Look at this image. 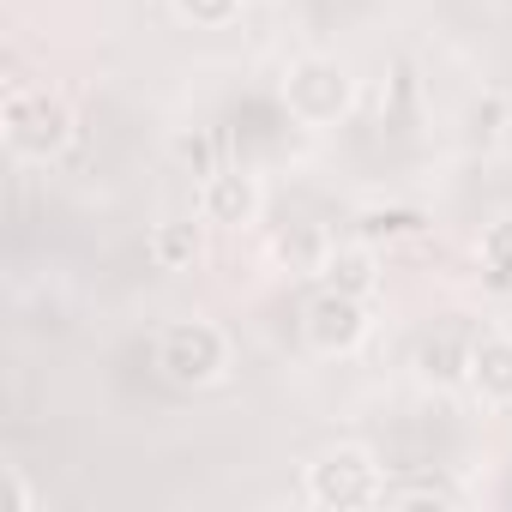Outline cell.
Returning a JSON list of instances; mask_svg holds the SVG:
<instances>
[{
  "label": "cell",
  "instance_id": "4fadbf2b",
  "mask_svg": "<svg viewBox=\"0 0 512 512\" xmlns=\"http://www.w3.org/2000/svg\"><path fill=\"white\" fill-rule=\"evenodd\" d=\"M169 7H175V19L193 25V31H223V25L241 19L247 0H169Z\"/></svg>",
  "mask_w": 512,
  "mask_h": 512
},
{
  "label": "cell",
  "instance_id": "8992f818",
  "mask_svg": "<svg viewBox=\"0 0 512 512\" xmlns=\"http://www.w3.org/2000/svg\"><path fill=\"white\" fill-rule=\"evenodd\" d=\"M266 217V181L253 169H211L199 181V223L211 229H253Z\"/></svg>",
  "mask_w": 512,
  "mask_h": 512
},
{
  "label": "cell",
  "instance_id": "8fae6325",
  "mask_svg": "<svg viewBox=\"0 0 512 512\" xmlns=\"http://www.w3.org/2000/svg\"><path fill=\"white\" fill-rule=\"evenodd\" d=\"M464 362H470V338H458V332H440L416 350V374L428 386H464Z\"/></svg>",
  "mask_w": 512,
  "mask_h": 512
},
{
  "label": "cell",
  "instance_id": "277c9868",
  "mask_svg": "<svg viewBox=\"0 0 512 512\" xmlns=\"http://www.w3.org/2000/svg\"><path fill=\"white\" fill-rule=\"evenodd\" d=\"M302 494H308V506H320V512L380 506V494H386V470H380V458H374L368 446L344 440V446H326V452L308 464Z\"/></svg>",
  "mask_w": 512,
  "mask_h": 512
},
{
  "label": "cell",
  "instance_id": "7c38bea8",
  "mask_svg": "<svg viewBox=\"0 0 512 512\" xmlns=\"http://www.w3.org/2000/svg\"><path fill=\"white\" fill-rule=\"evenodd\" d=\"M476 260L494 284H512V217L500 223H482V241H476Z\"/></svg>",
  "mask_w": 512,
  "mask_h": 512
},
{
  "label": "cell",
  "instance_id": "3957f363",
  "mask_svg": "<svg viewBox=\"0 0 512 512\" xmlns=\"http://www.w3.org/2000/svg\"><path fill=\"white\" fill-rule=\"evenodd\" d=\"M278 103H284V115H290L296 127L326 133V127L350 121V109H356V79H350V67L332 61V55H296V61L284 67V79H278Z\"/></svg>",
  "mask_w": 512,
  "mask_h": 512
},
{
  "label": "cell",
  "instance_id": "9a60e30c",
  "mask_svg": "<svg viewBox=\"0 0 512 512\" xmlns=\"http://www.w3.org/2000/svg\"><path fill=\"white\" fill-rule=\"evenodd\" d=\"M169 157H175L181 169H193L199 181L217 169V145H211V133H175V139H169Z\"/></svg>",
  "mask_w": 512,
  "mask_h": 512
},
{
  "label": "cell",
  "instance_id": "7a4b0ae2",
  "mask_svg": "<svg viewBox=\"0 0 512 512\" xmlns=\"http://www.w3.org/2000/svg\"><path fill=\"white\" fill-rule=\"evenodd\" d=\"M151 368L163 386L175 392H205V386H223L229 368H235V338L217 326V320H169L151 344Z\"/></svg>",
  "mask_w": 512,
  "mask_h": 512
},
{
  "label": "cell",
  "instance_id": "5b68a950",
  "mask_svg": "<svg viewBox=\"0 0 512 512\" xmlns=\"http://www.w3.org/2000/svg\"><path fill=\"white\" fill-rule=\"evenodd\" d=\"M368 332H374L368 302L350 296V290L320 284V290L308 296V308H302V344H308L320 362H344V356H356V350L368 344Z\"/></svg>",
  "mask_w": 512,
  "mask_h": 512
},
{
  "label": "cell",
  "instance_id": "52a82bcc",
  "mask_svg": "<svg viewBox=\"0 0 512 512\" xmlns=\"http://www.w3.org/2000/svg\"><path fill=\"white\" fill-rule=\"evenodd\" d=\"M464 392L482 410H512V332L488 326L470 338V362H464Z\"/></svg>",
  "mask_w": 512,
  "mask_h": 512
},
{
  "label": "cell",
  "instance_id": "30bf717a",
  "mask_svg": "<svg viewBox=\"0 0 512 512\" xmlns=\"http://www.w3.org/2000/svg\"><path fill=\"white\" fill-rule=\"evenodd\" d=\"M145 253H151V266H157V272H193V266H199V253H205L199 223H193V217H169V223H157V229L145 235Z\"/></svg>",
  "mask_w": 512,
  "mask_h": 512
},
{
  "label": "cell",
  "instance_id": "5bb4252c",
  "mask_svg": "<svg viewBox=\"0 0 512 512\" xmlns=\"http://www.w3.org/2000/svg\"><path fill=\"white\" fill-rule=\"evenodd\" d=\"M380 506H386V512H410V506H458V488H446V482H410V488H386Z\"/></svg>",
  "mask_w": 512,
  "mask_h": 512
},
{
  "label": "cell",
  "instance_id": "ba28073f",
  "mask_svg": "<svg viewBox=\"0 0 512 512\" xmlns=\"http://www.w3.org/2000/svg\"><path fill=\"white\" fill-rule=\"evenodd\" d=\"M332 247H338V235H332L326 223H314V217H296V223L272 229V241H266L272 266H278V272H290V278H326Z\"/></svg>",
  "mask_w": 512,
  "mask_h": 512
},
{
  "label": "cell",
  "instance_id": "9c48e42d",
  "mask_svg": "<svg viewBox=\"0 0 512 512\" xmlns=\"http://www.w3.org/2000/svg\"><path fill=\"white\" fill-rule=\"evenodd\" d=\"M380 272H386V260H380V241H368V235H350V241H338V247H332V260H326V278H320V284H332V290H350V296L374 302V290H380Z\"/></svg>",
  "mask_w": 512,
  "mask_h": 512
},
{
  "label": "cell",
  "instance_id": "6da1fadb",
  "mask_svg": "<svg viewBox=\"0 0 512 512\" xmlns=\"http://www.w3.org/2000/svg\"><path fill=\"white\" fill-rule=\"evenodd\" d=\"M0 139L19 163H61L79 145V115L49 85H13L0 103Z\"/></svg>",
  "mask_w": 512,
  "mask_h": 512
},
{
  "label": "cell",
  "instance_id": "2e32d148",
  "mask_svg": "<svg viewBox=\"0 0 512 512\" xmlns=\"http://www.w3.org/2000/svg\"><path fill=\"white\" fill-rule=\"evenodd\" d=\"M7 482H13V506H19V512H37V494H31V482H25L19 464H7Z\"/></svg>",
  "mask_w": 512,
  "mask_h": 512
}]
</instances>
